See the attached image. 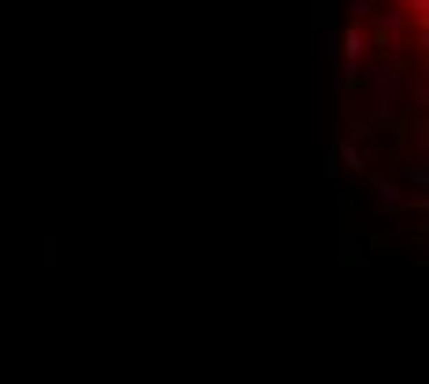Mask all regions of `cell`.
<instances>
[{
    "instance_id": "obj_1",
    "label": "cell",
    "mask_w": 429,
    "mask_h": 384,
    "mask_svg": "<svg viewBox=\"0 0 429 384\" xmlns=\"http://www.w3.org/2000/svg\"><path fill=\"white\" fill-rule=\"evenodd\" d=\"M366 52V33L359 22H352V26L344 30V56H348V63H359V56Z\"/></svg>"
},
{
    "instance_id": "obj_2",
    "label": "cell",
    "mask_w": 429,
    "mask_h": 384,
    "mask_svg": "<svg viewBox=\"0 0 429 384\" xmlns=\"http://www.w3.org/2000/svg\"><path fill=\"white\" fill-rule=\"evenodd\" d=\"M370 189L378 192V200H381V207H385V211H396V200H400V189L392 181H385V178H370Z\"/></svg>"
},
{
    "instance_id": "obj_3",
    "label": "cell",
    "mask_w": 429,
    "mask_h": 384,
    "mask_svg": "<svg viewBox=\"0 0 429 384\" xmlns=\"http://www.w3.org/2000/svg\"><path fill=\"white\" fill-rule=\"evenodd\" d=\"M333 15H337V4H315V26L318 30H333Z\"/></svg>"
},
{
    "instance_id": "obj_4",
    "label": "cell",
    "mask_w": 429,
    "mask_h": 384,
    "mask_svg": "<svg viewBox=\"0 0 429 384\" xmlns=\"http://www.w3.org/2000/svg\"><path fill=\"white\" fill-rule=\"evenodd\" d=\"M374 26H378V30H385V26H389V30H400L403 19H400V11L392 8V11H381V15H374Z\"/></svg>"
},
{
    "instance_id": "obj_5",
    "label": "cell",
    "mask_w": 429,
    "mask_h": 384,
    "mask_svg": "<svg viewBox=\"0 0 429 384\" xmlns=\"http://www.w3.org/2000/svg\"><path fill=\"white\" fill-rule=\"evenodd\" d=\"M348 11H352V22H359L363 15L374 11V0H348Z\"/></svg>"
},
{
    "instance_id": "obj_6",
    "label": "cell",
    "mask_w": 429,
    "mask_h": 384,
    "mask_svg": "<svg viewBox=\"0 0 429 384\" xmlns=\"http://www.w3.org/2000/svg\"><path fill=\"white\" fill-rule=\"evenodd\" d=\"M403 178H407V181H419V185H426V181H429V170H426V162H414V167H407V170H403Z\"/></svg>"
},
{
    "instance_id": "obj_7",
    "label": "cell",
    "mask_w": 429,
    "mask_h": 384,
    "mask_svg": "<svg viewBox=\"0 0 429 384\" xmlns=\"http://www.w3.org/2000/svg\"><path fill=\"white\" fill-rule=\"evenodd\" d=\"M322 159H326V162H322V170H326V178H333V174H337V144H333V148H330V152L322 156Z\"/></svg>"
}]
</instances>
